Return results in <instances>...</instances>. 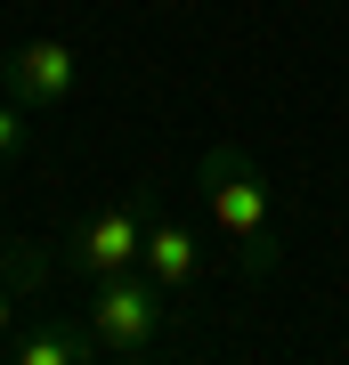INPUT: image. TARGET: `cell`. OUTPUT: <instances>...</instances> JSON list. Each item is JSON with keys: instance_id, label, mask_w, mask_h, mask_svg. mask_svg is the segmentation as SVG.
Segmentation results:
<instances>
[{"instance_id": "6da1fadb", "label": "cell", "mask_w": 349, "mask_h": 365, "mask_svg": "<svg viewBox=\"0 0 349 365\" xmlns=\"http://www.w3.org/2000/svg\"><path fill=\"white\" fill-rule=\"evenodd\" d=\"M195 187H203V211L220 220V235L236 244V268L252 276H268L276 268V187H268V170H260L244 146H203V163H195Z\"/></svg>"}, {"instance_id": "7a4b0ae2", "label": "cell", "mask_w": 349, "mask_h": 365, "mask_svg": "<svg viewBox=\"0 0 349 365\" xmlns=\"http://www.w3.org/2000/svg\"><path fill=\"white\" fill-rule=\"evenodd\" d=\"M163 284L146 268H122V276H98L90 284V309H81V325H90L98 341V357H114V365H138V357H155V341H163Z\"/></svg>"}, {"instance_id": "3957f363", "label": "cell", "mask_w": 349, "mask_h": 365, "mask_svg": "<svg viewBox=\"0 0 349 365\" xmlns=\"http://www.w3.org/2000/svg\"><path fill=\"white\" fill-rule=\"evenodd\" d=\"M138 260H146V203L138 195L81 211V220H65V235H57V268H74L81 284L122 276V268H138Z\"/></svg>"}, {"instance_id": "277c9868", "label": "cell", "mask_w": 349, "mask_h": 365, "mask_svg": "<svg viewBox=\"0 0 349 365\" xmlns=\"http://www.w3.org/2000/svg\"><path fill=\"white\" fill-rule=\"evenodd\" d=\"M0 81H9L25 106H74V90H81V57L65 49V41H25V49H9V66H0Z\"/></svg>"}, {"instance_id": "5b68a950", "label": "cell", "mask_w": 349, "mask_h": 365, "mask_svg": "<svg viewBox=\"0 0 349 365\" xmlns=\"http://www.w3.org/2000/svg\"><path fill=\"white\" fill-rule=\"evenodd\" d=\"M171 300H187L195 284H203V244H195V227L179 220H146V260H138Z\"/></svg>"}, {"instance_id": "8992f818", "label": "cell", "mask_w": 349, "mask_h": 365, "mask_svg": "<svg viewBox=\"0 0 349 365\" xmlns=\"http://www.w3.org/2000/svg\"><path fill=\"white\" fill-rule=\"evenodd\" d=\"M9 365H90L98 357V341H90V325H41V333H16L9 349H0Z\"/></svg>"}, {"instance_id": "52a82bcc", "label": "cell", "mask_w": 349, "mask_h": 365, "mask_svg": "<svg viewBox=\"0 0 349 365\" xmlns=\"http://www.w3.org/2000/svg\"><path fill=\"white\" fill-rule=\"evenodd\" d=\"M16 300H25V292H16L9 276H0V349H9V325H16Z\"/></svg>"}]
</instances>
